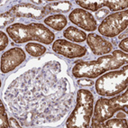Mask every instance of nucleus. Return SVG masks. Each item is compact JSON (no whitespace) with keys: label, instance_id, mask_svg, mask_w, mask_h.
Instances as JSON below:
<instances>
[{"label":"nucleus","instance_id":"nucleus-22","mask_svg":"<svg viewBox=\"0 0 128 128\" xmlns=\"http://www.w3.org/2000/svg\"><path fill=\"white\" fill-rule=\"evenodd\" d=\"M119 48L122 49V52L127 53L128 52V38H124V39H122L121 42L119 44Z\"/></svg>","mask_w":128,"mask_h":128},{"label":"nucleus","instance_id":"nucleus-26","mask_svg":"<svg viewBox=\"0 0 128 128\" xmlns=\"http://www.w3.org/2000/svg\"><path fill=\"white\" fill-rule=\"evenodd\" d=\"M124 34H122L121 35H119V39H121V40H122V39H123V38H124H124H126V37H127V34H128V32H127V29L124 30Z\"/></svg>","mask_w":128,"mask_h":128},{"label":"nucleus","instance_id":"nucleus-24","mask_svg":"<svg viewBox=\"0 0 128 128\" xmlns=\"http://www.w3.org/2000/svg\"><path fill=\"white\" fill-rule=\"evenodd\" d=\"M9 126L10 127H16V128H20L21 124L16 121V119H14V117H11L9 119Z\"/></svg>","mask_w":128,"mask_h":128},{"label":"nucleus","instance_id":"nucleus-2","mask_svg":"<svg viewBox=\"0 0 128 128\" xmlns=\"http://www.w3.org/2000/svg\"><path fill=\"white\" fill-rule=\"evenodd\" d=\"M94 96L88 89H80L77 94V105L66 121L68 128H86L89 126L93 114Z\"/></svg>","mask_w":128,"mask_h":128},{"label":"nucleus","instance_id":"nucleus-13","mask_svg":"<svg viewBox=\"0 0 128 128\" xmlns=\"http://www.w3.org/2000/svg\"><path fill=\"white\" fill-rule=\"evenodd\" d=\"M6 32L16 44H24L32 41L29 34L28 24L14 23L6 27Z\"/></svg>","mask_w":128,"mask_h":128},{"label":"nucleus","instance_id":"nucleus-16","mask_svg":"<svg viewBox=\"0 0 128 128\" xmlns=\"http://www.w3.org/2000/svg\"><path fill=\"white\" fill-rule=\"evenodd\" d=\"M63 36L64 38L74 42H83L87 39V34L74 26H70L64 30Z\"/></svg>","mask_w":128,"mask_h":128},{"label":"nucleus","instance_id":"nucleus-12","mask_svg":"<svg viewBox=\"0 0 128 128\" xmlns=\"http://www.w3.org/2000/svg\"><path fill=\"white\" fill-rule=\"evenodd\" d=\"M9 13L14 16H22V17H29L34 19H41L46 16L44 7H39L24 3L12 7Z\"/></svg>","mask_w":128,"mask_h":128},{"label":"nucleus","instance_id":"nucleus-4","mask_svg":"<svg viewBox=\"0 0 128 128\" xmlns=\"http://www.w3.org/2000/svg\"><path fill=\"white\" fill-rule=\"evenodd\" d=\"M128 92L126 91L122 95L114 96L113 98H101L96 101L94 108L93 118H92L91 127L99 128L102 126V124L108 119H110L114 114L123 109L124 105L127 104Z\"/></svg>","mask_w":128,"mask_h":128},{"label":"nucleus","instance_id":"nucleus-11","mask_svg":"<svg viewBox=\"0 0 128 128\" xmlns=\"http://www.w3.org/2000/svg\"><path fill=\"white\" fill-rule=\"evenodd\" d=\"M87 44L89 46L90 50L95 55L108 54L113 50V44L106 40L101 35L96 34H87Z\"/></svg>","mask_w":128,"mask_h":128},{"label":"nucleus","instance_id":"nucleus-6","mask_svg":"<svg viewBox=\"0 0 128 128\" xmlns=\"http://www.w3.org/2000/svg\"><path fill=\"white\" fill-rule=\"evenodd\" d=\"M52 50L57 54L62 55L68 59L83 57L87 53V49L78 44H73L64 39H58L52 44Z\"/></svg>","mask_w":128,"mask_h":128},{"label":"nucleus","instance_id":"nucleus-5","mask_svg":"<svg viewBox=\"0 0 128 128\" xmlns=\"http://www.w3.org/2000/svg\"><path fill=\"white\" fill-rule=\"evenodd\" d=\"M128 26V11L116 12L108 14L98 26V32L101 35L113 38L117 36L127 29Z\"/></svg>","mask_w":128,"mask_h":128},{"label":"nucleus","instance_id":"nucleus-18","mask_svg":"<svg viewBox=\"0 0 128 128\" xmlns=\"http://www.w3.org/2000/svg\"><path fill=\"white\" fill-rule=\"evenodd\" d=\"M101 127L108 128H126L127 127V120L124 118H114L106 120L102 124Z\"/></svg>","mask_w":128,"mask_h":128},{"label":"nucleus","instance_id":"nucleus-23","mask_svg":"<svg viewBox=\"0 0 128 128\" xmlns=\"http://www.w3.org/2000/svg\"><path fill=\"white\" fill-rule=\"evenodd\" d=\"M78 86H93L94 82L91 80H87V78H80L78 80Z\"/></svg>","mask_w":128,"mask_h":128},{"label":"nucleus","instance_id":"nucleus-7","mask_svg":"<svg viewBox=\"0 0 128 128\" xmlns=\"http://www.w3.org/2000/svg\"><path fill=\"white\" fill-rule=\"evenodd\" d=\"M25 53L22 48L14 47L3 53L1 56V71L8 73L16 70L25 60Z\"/></svg>","mask_w":128,"mask_h":128},{"label":"nucleus","instance_id":"nucleus-19","mask_svg":"<svg viewBox=\"0 0 128 128\" xmlns=\"http://www.w3.org/2000/svg\"><path fill=\"white\" fill-rule=\"evenodd\" d=\"M0 127L1 128H7L10 127L9 126V121L7 119V114L6 111V108L4 104H3V101H0Z\"/></svg>","mask_w":128,"mask_h":128},{"label":"nucleus","instance_id":"nucleus-21","mask_svg":"<svg viewBox=\"0 0 128 128\" xmlns=\"http://www.w3.org/2000/svg\"><path fill=\"white\" fill-rule=\"evenodd\" d=\"M109 14V10L108 8H101L98 11H96V16L98 19H102L104 17H106Z\"/></svg>","mask_w":128,"mask_h":128},{"label":"nucleus","instance_id":"nucleus-15","mask_svg":"<svg viewBox=\"0 0 128 128\" xmlns=\"http://www.w3.org/2000/svg\"><path fill=\"white\" fill-rule=\"evenodd\" d=\"M72 8V4L69 1H59V2L50 3L47 6H44L46 16L49 14H62L68 13Z\"/></svg>","mask_w":128,"mask_h":128},{"label":"nucleus","instance_id":"nucleus-27","mask_svg":"<svg viewBox=\"0 0 128 128\" xmlns=\"http://www.w3.org/2000/svg\"><path fill=\"white\" fill-rule=\"evenodd\" d=\"M32 3H34V4H42V1H32Z\"/></svg>","mask_w":128,"mask_h":128},{"label":"nucleus","instance_id":"nucleus-25","mask_svg":"<svg viewBox=\"0 0 128 128\" xmlns=\"http://www.w3.org/2000/svg\"><path fill=\"white\" fill-rule=\"evenodd\" d=\"M126 114L124 112H118L116 114V118H126Z\"/></svg>","mask_w":128,"mask_h":128},{"label":"nucleus","instance_id":"nucleus-1","mask_svg":"<svg viewBox=\"0 0 128 128\" xmlns=\"http://www.w3.org/2000/svg\"><path fill=\"white\" fill-rule=\"evenodd\" d=\"M128 64V54L120 50H114L112 54L104 55L96 60H78L71 70L76 78H96L108 70H116Z\"/></svg>","mask_w":128,"mask_h":128},{"label":"nucleus","instance_id":"nucleus-9","mask_svg":"<svg viewBox=\"0 0 128 128\" xmlns=\"http://www.w3.org/2000/svg\"><path fill=\"white\" fill-rule=\"evenodd\" d=\"M71 23L88 32H94L98 27V23L93 14L82 8H76L69 14Z\"/></svg>","mask_w":128,"mask_h":128},{"label":"nucleus","instance_id":"nucleus-17","mask_svg":"<svg viewBox=\"0 0 128 128\" xmlns=\"http://www.w3.org/2000/svg\"><path fill=\"white\" fill-rule=\"evenodd\" d=\"M25 50L32 57H41L46 52V48L41 44L28 42L25 45Z\"/></svg>","mask_w":128,"mask_h":128},{"label":"nucleus","instance_id":"nucleus-10","mask_svg":"<svg viewBox=\"0 0 128 128\" xmlns=\"http://www.w3.org/2000/svg\"><path fill=\"white\" fill-rule=\"evenodd\" d=\"M29 34L32 41H36L44 44L53 42L55 34L45 25L40 23H31L28 24Z\"/></svg>","mask_w":128,"mask_h":128},{"label":"nucleus","instance_id":"nucleus-8","mask_svg":"<svg viewBox=\"0 0 128 128\" xmlns=\"http://www.w3.org/2000/svg\"><path fill=\"white\" fill-rule=\"evenodd\" d=\"M77 5L82 7L84 10L89 11H98L103 6H108L110 11H122L123 9H127V0H86V1H77Z\"/></svg>","mask_w":128,"mask_h":128},{"label":"nucleus","instance_id":"nucleus-14","mask_svg":"<svg viewBox=\"0 0 128 128\" xmlns=\"http://www.w3.org/2000/svg\"><path fill=\"white\" fill-rule=\"evenodd\" d=\"M44 24L49 26L50 28H52L55 31H62L63 28L68 24V20H67L66 16L63 14H50V16H47L44 21Z\"/></svg>","mask_w":128,"mask_h":128},{"label":"nucleus","instance_id":"nucleus-20","mask_svg":"<svg viewBox=\"0 0 128 128\" xmlns=\"http://www.w3.org/2000/svg\"><path fill=\"white\" fill-rule=\"evenodd\" d=\"M0 50H5L6 48V46L8 45V37H7L6 34L1 31L0 32Z\"/></svg>","mask_w":128,"mask_h":128},{"label":"nucleus","instance_id":"nucleus-3","mask_svg":"<svg viewBox=\"0 0 128 128\" xmlns=\"http://www.w3.org/2000/svg\"><path fill=\"white\" fill-rule=\"evenodd\" d=\"M127 64L120 70L109 71L104 73L95 83L96 93L103 96H114L127 88L128 85Z\"/></svg>","mask_w":128,"mask_h":128}]
</instances>
